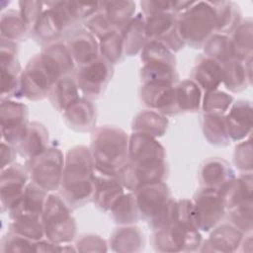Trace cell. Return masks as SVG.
Segmentation results:
<instances>
[{"instance_id": "6da1fadb", "label": "cell", "mask_w": 253, "mask_h": 253, "mask_svg": "<svg viewBox=\"0 0 253 253\" xmlns=\"http://www.w3.org/2000/svg\"><path fill=\"white\" fill-rule=\"evenodd\" d=\"M96 169L90 148L77 145L64 158L61 195L69 207H80L93 197Z\"/></svg>"}, {"instance_id": "7a4b0ae2", "label": "cell", "mask_w": 253, "mask_h": 253, "mask_svg": "<svg viewBox=\"0 0 253 253\" xmlns=\"http://www.w3.org/2000/svg\"><path fill=\"white\" fill-rule=\"evenodd\" d=\"M128 136L115 126H102L92 134L90 151L96 171L117 176L128 159Z\"/></svg>"}, {"instance_id": "3957f363", "label": "cell", "mask_w": 253, "mask_h": 253, "mask_svg": "<svg viewBox=\"0 0 253 253\" xmlns=\"http://www.w3.org/2000/svg\"><path fill=\"white\" fill-rule=\"evenodd\" d=\"M177 31L185 42L200 48L215 33L216 18L211 2H194L178 18Z\"/></svg>"}, {"instance_id": "277c9868", "label": "cell", "mask_w": 253, "mask_h": 253, "mask_svg": "<svg viewBox=\"0 0 253 253\" xmlns=\"http://www.w3.org/2000/svg\"><path fill=\"white\" fill-rule=\"evenodd\" d=\"M42 220L46 239L57 244H65L74 240L76 222L68 204L61 197L54 194L47 196Z\"/></svg>"}, {"instance_id": "5b68a950", "label": "cell", "mask_w": 253, "mask_h": 253, "mask_svg": "<svg viewBox=\"0 0 253 253\" xmlns=\"http://www.w3.org/2000/svg\"><path fill=\"white\" fill-rule=\"evenodd\" d=\"M64 169V157L60 149L49 147L28 162L32 181L46 192L60 188Z\"/></svg>"}, {"instance_id": "8992f818", "label": "cell", "mask_w": 253, "mask_h": 253, "mask_svg": "<svg viewBox=\"0 0 253 253\" xmlns=\"http://www.w3.org/2000/svg\"><path fill=\"white\" fill-rule=\"evenodd\" d=\"M59 79L48 66L42 55H35L21 73V92L29 100L38 101L48 95L51 87Z\"/></svg>"}, {"instance_id": "52a82bcc", "label": "cell", "mask_w": 253, "mask_h": 253, "mask_svg": "<svg viewBox=\"0 0 253 253\" xmlns=\"http://www.w3.org/2000/svg\"><path fill=\"white\" fill-rule=\"evenodd\" d=\"M202 243L200 229L195 224H173L155 230L153 247L159 252L195 251Z\"/></svg>"}, {"instance_id": "ba28073f", "label": "cell", "mask_w": 253, "mask_h": 253, "mask_svg": "<svg viewBox=\"0 0 253 253\" xmlns=\"http://www.w3.org/2000/svg\"><path fill=\"white\" fill-rule=\"evenodd\" d=\"M167 172L165 160L150 162L128 161L121 169L117 177L124 188L134 192L141 186L164 181Z\"/></svg>"}, {"instance_id": "9c48e42d", "label": "cell", "mask_w": 253, "mask_h": 253, "mask_svg": "<svg viewBox=\"0 0 253 253\" xmlns=\"http://www.w3.org/2000/svg\"><path fill=\"white\" fill-rule=\"evenodd\" d=\"M113 67L103 57L80 66L75 75V81L79 90L88 99L98 98L110 82Z\"/></svg>"}, {"instance_id": "30bf717a", "label": "cell", "mask_w": 253, "mask_h": 253, "mask_svg": "<svg viewBox=\"0 0 253 253\" xmlns=\"http://www.w3.org/2000/svg\"><path fill=\"white\" fill-rule=\"evenodd\" d=\"M197 227L205 232L211 231L222 218L225 208L218 190L202 189L193 202Z\"/></svg>"}, {"instance_id": "8fae6325", "label": "cell", "mask_w": 253, "mask_h": 253, "mask_svg": "<svg viewBox=\"0 0 253 253\" xmlns=\"http://www.w3.org/2000/svg\"><path fill=\"white\" fill-rule=\"evenodd\" d=\"M0 119L3 141L18 147L29 125L27 106L12 100H2Z\"/></svg>"}, {"instance_id": "7c38bea8", "label": "cell", "mask_w": 253, "mask_h": 253, "mask_svg": "<svg viewBox=\"0 0 253 253\" xmlns=\"http://www.w3.org/2000/svg\"><path fill=\"white\" fill-rule=\"evenodd\" d=\"M134 197L140 217L148 221L155 218L171 200L169 188L164 181L139 187L134 191Z\"/></svg>"}, {"instance_id": "4fadbf2b", "label": "cell", "mask_w": 253, "mask_h": 253, "mask_svg": "<svg viewBox=\"0 0 253 253\" xmlns=\"http://www.w3.org/2000/svg\"><path fill=\"white\" fill-rule=\"evenodd\" d=\"M29 171L21 164H12L1 172L0 198L3 211L13 209L24 195Z\"/></svg>"}, {"instance_id": "5bb4252c", "label": "cell", "mask_w": 253, "mask_h": 253, "mask_svg": "<svg viewBox=\"0 0 253 253\" xmlns=\"http://www.w3.org/2000/svg\"><path fill=\"white\" fill-rule=\"evenodd\" d=\"M143 104L163 115H173L179 111L176 101V86L168 83H143L140 89Z\"/></svg>"}, {"instance_id": "9a60e30c", "label": "cell", "mask_w": 253, "mask_h": 253, "mask_svg": "<svg viewBox=\"0 0 253 253\" xmlns=\"http://www.w3.org/2000/svg\"><path fill=\"white\" fill-rule=\"evenodd\" d=\"M224 121L230 140L240 141L246 139L252 130L253 116L251 103L245 100L232 103L224 117Z\"/></svg>"}, {"instance_id": "2e32d148", "label": "cell", "mask_w": 253, "mask_h": 253, "mask_svg": "<svg viewBox=\"0 0 253 253\" xmlns=\"http://www.w3.org/2000/svg\"><path fill=\"white\" fill-rule=\"evenodd\" d=\"M165 149L152 136L132 132L128 138V159L132 162L164 161Z\"/></svg>"}, {"instance_id": "e0dca14e", "label": "cell", "mask_w": 253, "mask_h": 253, "mask_svg": "<svg viewBox=\"0 0 253 253\" xmlns=\"http://www.w3.org/2000/svg\"><path fill=\"white\" fill-rule=\"evenodd\" d=\"M124 194V187L117 176H110L96 171L92 199L99 209L104 211H111Z\"/></svg>"}, {"instance_id": "ac0fdd59", "label": "cell", "mask_w": 253, "mask_h": 253, "mask_svg": "<svg viewBox=\"0 0 253 253\" xmlns=\"http://www.w3.org/2000/svg\"><path fill=\"white\" fill-rule=\"evenodd\" d=\"M66 45L75 65L79 67L99 57V44L96 38L87 30H80L73 33L69 37Z\"/></svg>"}, {"instance_id": "d6986e66", "label": "cell", "mask_w": 253, "mask_h": 253, "mask_svg": "<svg viewBox=\"0 0 253 253\" xmlns=\"http://www.w3.org/2000/svg\"><path fill=\"white\" fill-rule=\"evenodd\" d=\"M47 196L45 190L34 182L29 183L21 200L9 211L10 217L12 219L20 216L42 217Z\"/></svg>"}, {"instance_id": "ffe728a7", "label": "cell", "mask_w": 253, "mask_h": 253, "mask_svg": "<svg viewBox=\"0 0 253 253\" xmlns=\"http://www.w3.org/2000/svg\"><path fill=\"white\" fill-rule=\"evenodd\" d=\"M252 173H244L239 178H233L219 190L225 210H232L240 205L252 202Z\"/></svg>"}, {"instance_id": "44dd1931", "label": "cell", "mask_w": 253, "mask_h": 253, "mask_svg": "<svg viewBox=\"0 0 253 253\" xmlns=\"http://www.w3.org/2000/svg\"><path fill=\"white\" fill-rule=\"evenodd\" d=\"M244 233L232 224H221L214 228L201 251L234 252L240 246Z\"/></svg>"}, {"instance_id": "7402d4cb", "label": "cell", "mask_w": 253, "mask_h": 253, "mask_svg": "<svg viewBox=\"0 0 253 253\" xmlns=\"http://www.w3.org/2000/svg\"><path fill=\"white\" fill-rule=\"evenodd\" d=\"M252 58L246 61L231 59L222 65V83L231 92H241L252 83Z\"/></svg>"}, {"instance_id": "603a6c76", "label": "cell", "mask_w": 253, "mask_h": 253, "mask_svg": "<svg viewBox=\"0 0 253 253\" xmlns=\"http://www.w3.org/2000/svg\"><path fill=\"white\" fill-rule=\"evenodd\" d=\"M233 178L234 172L229 163L218 157L206 160L200 170V180L205 188L219 190Z\"/></svg>"}, {"instance_id": "cb8c5ba5", "label": "cell", "mask_w": 253, "mask_h": 253, "mask_svg": "<svg viewBox=\"0 0 253 253\" xmlns=\"http://www.w3.org/2000/svg\"><path fill=\"white\" fill-rule=\"evenodd\" d=\"M63 118L69 127L77 131H89L96 123V113L93 104L85 98H80L63 112Z\"/></svg>"}, {"instance_id": "d4e9b609", "label": "cell", "mask_w": 253, "mask_h": 253, "mask_svg": "<svg viewBox=\"0 0 253 253\" xmlns=\"http://www.w3.org/2000/svg\"><path fill=\"white\" fill-rule=\"evenodd\" d=\"M48 131L45 126L40 123L33 122L28 125L26 132L18 145L20 153L27 159H32L48 147Z\"/></svg>"}, {"instance_id": "484cf974", "label": "cell", "mask_w": 253, "mask_h": 253, "mask_svg": "<svg viewBox=\"0 0 253 253\" xmlns=\"http://www.w3.org/2000/svg\"><path fill=\"white\" fill-rule=\"evenodd\" d=\"M192 76V80L205 92L215 90L222 83V64L207 56L201 57L193 69Z\"/></svg>"}, {"instance_id": "4316f807", "label": "cell", "mask_w": 253, "mask_h": 253, "mask_svg": "<svg viewBox=\"0 0 253 253\" xmlns=\"http://www.w3.org/2000/svg\"><path fill=\"white\" fill-rule=\"evenodd\" d=\"M41 54L59 78L68 75L75 68V63L66 43L53 42L46 45Z\"/></svg>"}, {"instance_id": "83f0119b", "label": "cell", "mask_w": 253, "mask_h": 253, "mask_svg": "<svg viewBox=\"0 0 253 253\" xmlns=\"http://www.w3.org/2000/svg\"><path fill=\"white\" fill-rule=\"evenodd\" d=\"M113 251L120 253L139 252L144 247V235L138 227L125 225L116 229L110 238Z\"/></svg>"}, {"instance_id": "f1b7e54d", "label": "cell", "mask_w": 253, "mask_h": 253, "mask_svg": "<svg viewBox=\"0 0 253 253\" xmlns=\"http://www.w3.org/2000/svg\"><path fill=\"white\" fill-rule=\"evenodd\" d=\"M121 32L124 39L125 55L137 54L148 42L145 33V17L141 13L134 16Z\"/></svg>"}, {"instance_id": "f546056e", "label": "cell", "mask_w": 253, "mask_h": 253, "mask_svg": "<svg viewBox=\"0 0 253 253\" xmlns=\"http://www.w3.org/2000/svg\"><path fill=\"white\" fill-rule=\"evenodd\" d=\"M65 29H67V26L63 20L52 8L49 7L42 12L33 34L38 42L42 43H51Z\"/></svg>"}, {"instance_id": "4dcf8cb0", "label": "cell", "mask_w": 253, "mask_h": 253, "mask_svg": "<svg viewBox=\"0 0 253 253\" xmlns=\"http://www.w3.org/2000/svg\"><path fill=\"white\" fill-rule=\"evenodd\" d=\"M168 126V120L165 115L153 110L139 112L133 119L131 129L133 132L146 134L152 137L162 136Z\"/></svg>"}, {"instance_id": "1f68e13d", "label": "cell", "mask_w": 253, "mask_h": 253, "mask_svg": "<svg viewBox=\"0 0 253 253\" xmlns=\"http://www.w3.org/2000/svg\"><path fill=\"white\" fill-rule=\"evenodd\" d=\"M79 88L75 79L69 75L59 78L51 87L48 96L52 105L60 112H64L80 99Z\"/></svg>"}, {"instance_id": "d6a6232c", "label": "cell", "mask_w": 253, "mask_h": 253, "mask_svg": "<svg viewBox=\"0 0 253 253\" xmlns=\"http://www.w3.org/2000/svg\"><path fill=\"white\" fill-rule=\"evenodd\" d=\"M251 19H246L233 31L231 39L233 59L246 61L253 54V25Z\"/></svg>"}, {"instance_id": "836d02e7", "label": "cell", "mask_w": 253, "mask_h": 253, "mask_svg": "<svg viewBox=\"0 0 253 253\" xmlns=\"http://www.w3.org/2000/svg\"><path fill=\"white\" fill-rule=\"evenodd\" d=\"M216 18L215 33L225 34L233 32L241 22V12L239 7L228 1L211 2Z\"/></svg>"}, {"instance_id": "e575fe53", "label": "cell", "mask_w": 253, "mask_h": 253, "mask_svg": "<svg viewBox=\"0 0 253 253\" xmlns=\"http://www.w3.org/2000/svg\"><path fill=\"white\" fill-rule=\"evenodd\" d=\"M101 9L115 29L123 30L134 17L135 3L132 1L101 2Z\"/></svg>"}, {"instance_id": "d590c367", "label": "cell", "mask_w": 253, "mask_h": 253, "mask_svg": "<svg viewBox=\"0 0 253 253\" xmlns=\"http://www.w3.org/2000/svg\"><path fill=\"white\" fill-rule=\"evenodd\" d=\"M176 101L180 112H196L202 105V90L192 79H186L176 86Z\"/></svg>"}, {"instance_id": "8d00e7d4", "label": "cell", "mask_w": 253, "mask_h": 253, "mask_svg": "<svg viewBox=\"0 0 253 253\" xmlns=\"http://www.w3.org/2000/svg\"><path fill=\"white\" fill-rule=\"evenodd\" d=\"M205 56L217 61L220 64H225L233 59L231 39L228 35L214 33L205 42Z\"/></svg>"}, {"instance_id": "74e56055", "label": "cell", "mask_w": 253, "mask_h": 253, "mask_svg": "<svg viewBox=\"0 0 253 253\" xmlns=\"http://www.w3.org/2000/svg\"><path fill=\"white\" fill-rule=\"evenodd\" d=\"M110 211L115 222L121 225H130L140 218L135 197L132 193L124 194Z\"/></svg>"}, {"instance_id": "f35d334b", "label": "cell", "mask_w": 253, "mask_h": 253, "mask_svg": "<svg viewBox=\"0 0 253 253\" xmlns=\"http://www.w3.org/2000/svg\"><path fill=\"white\" fill-rule=\"evenodd\" d=\"M203 132L206 139L211 144L226 146L230 142L224 116L205 115L203 120Z\"/></svg>"}, {"instance_id": "ab89813d", "label": "cell", "mask_w": 253, "mask_h": 253, "mask_svg": "<svg viewBox=\"0 0 253 253\" xmlns=\"http://www.w3.org/2000/svg\"><path fill=\"white\" fill-rule=\"evenodd\" d=\"M178 17L173 12L156 14L145 18V33L148 41L160 40L177 25Z\"/></svg>"}, {"instance_id": "60d3db41", "label": "cell", "mask_w": 253, "mask_h": 253, "mask_svg": "<svg viewBox=\"0 0 253 253\" xmlns=\"http://www.w3.org/2000/svg\"><path fill=\"white\" fill-rule=\"evenodd\" d=\"M99 49L101 57H103L110 64L113 65L120 62L125 55L122 32L114 29L105 37L100 39Z\"/></svg>"}, {"instance_id": "b9f144b4", "label": "cell", "mask_w": 253, "mask_h": 253, "mask_svg": "<svg viewBox=\"0 0 253 253\" xmlns=\"http://www.w3.org/2000/svg\"><path fill=\"white\" fill-rule=\"evenodd\" d=\"M140 78L142 83L158 82L175 84L178 74L175 66L161 63H147L141 67Z\"/></svg>"}, {"instance_id": "7bdbcfd3", "label": "cell", "mask_w": 253, "mask_h": 253, "mask_svg": "<svg viewBox=\"0 0 253 253\" xmlns=\"http://www.w3.org/2000/svg\"><path fill=\"white\" fill-rule=\"evenodd\" d=\"M10 230L22 235L34 242L42 240L44 237V229L42 217L20 216L12 219Z\"/></svg>"}, {"instance_id": "ee69618b", "label": "cell", "mask_w": 253, "mask_h": 253, "mask_svg": "<svg viewBox=\"0 0 253 253\" xmlns=\"http://www.w3.org/2000/svg\"><path fill=\"white\" fill-rule=\"evenodd\" d=\"M141 62L147 63H161L175 66L176 59L174 53L166 47L161 42L152 40L148 41L141 49Z\"/></svg>"}, {"instance_id": "f6af8a7d", "label": "cell", "mask_w": 253, "mask_h": 253, "mask_svg": "<svg viewBox=\"0 0 253 253\" xmlns=\"http://www.w3.org/2000/svg\"><path fill=\"white\" fill-rule=\"evenodd\" d=\"M1 40L13 42L20 40L25 33H27L26 26L19 12L15 10H8L1 16L0 22Z\"/></svg>"}, {"instance_id": "bcb514c9", "label": "cell", "mask_w": 253, "mask_h": 253, "mask_svg": "<svg viewBox=\"0 0 253 253\" xmlns=\"http://www.w3.org/2000/svg\"><path fill=\"white\" fill-rule=\"evenodd\" d=\"M233 103V97L217 89L205 92L202 108L205 115L223 116Z\"/></svg>"}, {"instance_id": "7dc6e473", "label": "cell", "mask_w": 253, "mask_h": 253, "mask_svg": "<svg viewBox=\"0 0 253 253\" xmlns=\"http://www.w3.org/2000/svg\"><path fill=\"white\" fill-rule=\"evenodd\" d=\"M44 3L41 1H20V15L26 26L27 32L34 31L38 21L40 20L42 12V5Z\"/></svg>"}, {"instance_id": "c3c4849f", "label": "cell", "mask_w": 253, "mask_h": 253, "mask_svg": "<svg viewBox=\"0 0 253 253\" xmlns=\"http://www.w3.org/2000/svg\"><path fill=\"white\" fill-rule=\"evenodd\" d=\"M252 202H248L230 210L232 225L245 234L252 231Z\"/></svg>"}, {"instance_id": "681fc988", "label": "cell", "mask_w": 253, "mask_h": 253, "mask_svg": "<svg viewBox=\"0 0 253 253\" xmlns=\"http://www.w3.org/2000/svg\"><path fill=\"white\" fill-rule=\"evenodd\" d=\"M34 244L35 242L33 240L11 231L2 239L0 250L2 252L12 253L34 252Z\"/></svg>"}, {"instance_id": "f907efd6", "label": "cell", "mask_w": 253, "mask_h": 253, "mask_svg": "<svg viewBox=\"0 0 253 253\" xmlns=\"http://www.w3.org/2000/svg\"><path fill=\"white\" fill-rule=\"evenodd\" d=\"M252 140L251 138L241 141L235 147L234 164L236 168L244 173H252Z\"/></svg>"}, {"instance_id": "816d5d0a", "label": "cell", "mask_w": 253, "mask_h": 253, "mask_svg": "<svg viewBox=\"0 0 253 253\" xmlns=\"http://www.w3.org/2000/svg\"><path fill=\"white\" fill-rule=\"evenodd\" d=\"M84 24L87 31L98 39H102L115 29L107 19L102 9L85 19Z\"/></svg>"}, {"instance_id": "f5cc1de1", "label": "cell", "mask_w": 253, "mask_h": 253, "mask_svg": "<svg viewBox=\"0 0 253 253\" xmlns=\"http://www.w3.org/2000/svg\"><path fill=\"white\" fill-rule=\"evenodd\" d=\"M76 250L79 252H106L108 250L105 239L96 234H84L76 241Z\"/></svg>"}, {"instance_id": "db71d44e", "label": "cell", "mask_w": 253, "mask_h": 253, "mask_svg": "<svg viewBox=\"0 0 253 253\" xmlns=\"http://www.w3.org/2000/svg\"><path fill=\"white\" fill-rule=\"evenodd\" d=\"M140 5L145 18L156 14L172 12V1H142Z\"/></svg>"}, {"instance_id": "11a10c76", "label": "cell", "mask_w": 253, "mask_h": 253, "mask_svg": "<svg viewBox=\"0 0 253 253\" xmlns=\"http://www.w3.org/2000/svg\"><path fill=\"white\" fill-rule=\"evenodd\" d=\"M16 154L17 153L14 149V146L8 143H5V141L1 142V169L2 170L13 164Z\"/></svg>"}, {"instance_id": "9f6ffc18", "label": "cell", "mask_w": 253, "mask_h": 253, "mask_svg": "<svg viewBox=\"0 0 253 253\" xmlns=\"http://www.w3.org/2000/svg\"><path fill=\"white\" fill-rule=\"evenodd\" d=\"M63 244H57L48 239H42L35 242L34 252H63Z\"/></svg>"}, {"instance_id": "6f0895ef", "label": "cell", "mask_w": 253, "mask_h": 253, "mask_svg": "<svg viewBox=\"0 0 253 253\" xmlns=\"http://www.w3.org/2000/svg\"><path fill=\"white\" fill-rule=\"evenodd\" d=\"M240 246L242 247V251L243 252H247V253H251L252 249H253V240H252V235H249L247 237H245V239H242Z\"/></svg>"}]
</instances>
